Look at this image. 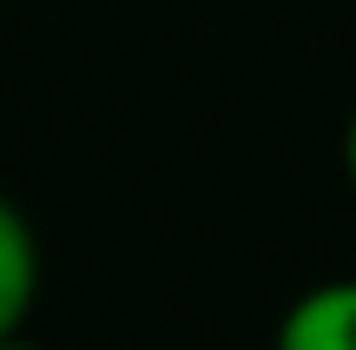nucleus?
<instances>
[{"mask_svg": "<svg viewBox=\"0 0 356 350\" xmlns=\"http://www.w3.org/2000/svg\"><path fill=\"white\" fill-rule=\"evenodd\" d=\"M277 350H356V278H323L277 317Z\"/></svg>", "mask_w": 356, "mask_h": 350, "instance_id": "f257e3e1", "label": "nucleus"}, {"mask_svg": "<svg viewBox=\"0 0 356 350\" xmlns=\"http://www.w3.org/2000/svg\"><path fill=\"white\" fill-rule=\"evenodd\" d=\"M40 298V238L26 225V212L0 192V337L26 331Z\"/></svg>", "mask_w": 356, "mask_h": 350, "instance_id": "f03ea898", "label": "nucleus"}, {"mask_svg": "<svg viewBox=\"0 0 356 350\" xmlns=\"http://www.w3.org/2000/svg\"><path fill=\"white\" fill-rule=\"evenodd\" d=\"M337 159H343V179H350V192H356V106H350V119H343V145H337Z\"/></svg>", "mask_w": 356, "mask_h": 350, "instance_id": "7ed1b4c3", "label": "nucleus"}, {"mask_svg": "<svg viewBox=\"0 0 356 350\" xmlns=\"http://www.w3.org/2000/svg\"><path fill=\"white\" fill-rule=\"evenodd\" d=\"M0 350H47V344H33L26 331H13V337H0Z\"/></svg>", "mask_w": 356, "mask_h": 350, "instance_id": "20e7f679", "label": "nucleus"}]
</instances>
